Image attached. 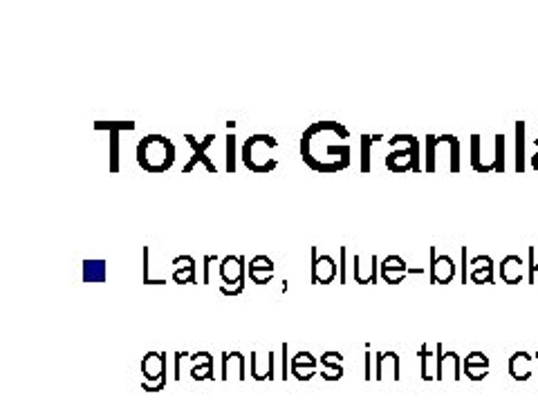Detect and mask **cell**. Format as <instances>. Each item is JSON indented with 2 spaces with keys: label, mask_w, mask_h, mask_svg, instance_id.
Returning <instances> with one entry per match:
<instances>
[{
  "label": "cell",
  "mask_w": 538,
  "mask_h": 403,
  "mask_svg": "<svg viewBox=\"0 0 538 403\" xmlns=\"http://www.w3.org/2000/svg\"><path fill=\"white\" fill-rule=\"evenodd\" d=\"M108 262L105 260H83V283H105Z\"/></svg>",
  "instance_id": "23"
},
{
  "label": "cell",
  "mask_w": 538,
  "mask_h": 403,
  "mask_svg": "<svg viewBox=\"0 0 538 403\" xmlns=\"http://www.w3.org/2000/svg\"><path fill=\"white\" fill-rule=\"evenodd\" d=\"M316 365H319V361L314 359V354L299 352L291 356V361H289V375L299 381H310L316 375Z\"/></svg>",
  "instance_id": "15"
},
{
  "label": "cell",
  "mask_w": 538,
  "mask_h": 403,
  "mask_svg": "<svg viewBox=\"0 0 538 403\" xmlns=\"http://www.w3.org/2000/svg\"><path fill=\"white\" fill-rule=\"evenodd\" d=\"M422 361V379L424 381H435V350H430L426 343L418 352Z\"/></svg>",
  "instance_id": "25"
},
{
  "label": "cell",
  "mask_w": 538,
  "mask_h": 403,
  "mask_svg": "<svg viewBox=\"0 0 538 403\" xmlns=\"http://www.w3.org/2000/svg\"><path fill=\"white\" fill-rule=\"evenodd\" d=\"M281 350H283V375H281V377L287 381V375H289V372H287V343H283Z\"/></svg>",
  "instance_id": "39"
},
{
  "label": "cell",
  "mask_w": 538,
  "mask_h": 403,
  "mask_svg": "<svg viewBox=\"0 0 538 403\" xmlns=\"http://www.w3.org/2000/svg\"><path fill=\"white\" fill-rule=\"evenodd\" d=\"M534 363H536V365H538V352H536V354H534Z\"/></svg>",
  "instance_id": "41"
},
{
  "label": "cell",
  "mask_w": 538,
  "mask_h": 403,
  "mask_svg": "<svg viewBox=\"0 0 538 403\" xmlns=\"http://www.w3.org/2000/svg\"><path fill=\"white\" fill-rule=\"evenodd\" d=\"M525 267H527L525 260H522L518 253H509V256L502 258L500 267H498V273L502 278V283H507V285H520L527 278Z\"/></svg>",
  "instance_id": "14"
},
{
  "label": "cell",
  "mask_w": 538,
  "mask_h": 403,
  "mask_svg": "<svg viewBox=\"0 0 538 403\" xmlns=\"http://www.w3.org/2000/svg\"><path fill=\"white\" fill-rule=\"evenodd\" d=\"M319 375L326 379V381H339L341 377H343V365H336V367H332V365H321V372Z\"/></svg>",
  "instance_id": "34"
},
{
  "label": "cell",
  "mask_w": 538,
  "mask_h": 403,
  "mask_svg": "<svg viewBox=\"0 0 538 403\" xmlns=\"http://www.w3.org/2000/svg\"><path fill=\"white\" fill-rule=\"evenodd\" d=\"M205 262V273H202V285H211V271H213V265L215 262H220L218 256H205L202 258Z\"/></svg>",
  "instance_id": "36"
},
{
  "label": "cell",
  "mask_w": 538,
  "mask_h": 403,
  "mask_svg": "<svg viewBox=\"0 0 538 403\" xmlns=\"http://www.w3.org/2000/svg\"><path fill=\"white\" fill-rule=\"evenodd\" d=\"M252 379L254 381H271V379H276V375H274V352H269L267 354V367L265 370H260L258 367V352H252Z\"/></svg>",
  "instance_id": "26"
},
{
  "label": "cell",
  "mask_w": 538,
  "mask_h": 403,
  "mask_svg": "<svg viewBox=\"0 0 538 403\" xmlns=\"http://www.w3.org/2000/svg\"><path fill=\"white\" fill-rule=\"evenodd\" d=\"M137 164L150 175H162L175 164V144L164 135H146L137 144Z\"/></svg>",
  "instance_id": "2"
},
{
  "label": "cell",
  "mask_w": 538,
  "mask_h": 403,
  "mask_svg": "<svg viewBox=\"0 0 538 403\" xmlns=\"http://www.w3.org/2000/svg\"><path fill=\"white\" fill-rule=\"evenodd\" d=\"M534 367V354L527 352H516L509 356V363H507V370H509V377L518 383H525L532 379V370Z\"/></svg>",
  "instance_id": "16"
},
{
  "label": "cell",
  "mask_w": 538,
  "mask_h": 403,
  "mask_svg": "<svg viewBox=\"0 0 538 403\" xmlns=\"http://www.w3.org/2000/svg\"><path fill=\"white\" fill-rule=\"evenodd\" d=\"M375 379L377 381H383V379L399 381V379H402V375H399V354H395V352H381V354H377Z\"/></svg>",
  "instance_id": "18"
},
{
  "label": "cell",
  "mask_w": 538,
  "mask_h": 403,
  "mask_svg": "<svg viewBox=\"0 0 538 403\" xmlns=\"http://www.w3.org/2000/svg\"><path fill=\"white\" fill-rule=\"evenodd\" d=\"M142 390L146 392H160L166 385V354L148 352L142 361Z\"/></svg>",
  "instance_id": "6"
},
{
  "label": "cell",
  "mask_w": 538,
  "mask_h": 403,
  "mask_svg": "<svg viewBox=\"0 0 538 403\" xmlns=\"http://www.w3.org/2000/svg\"><path fill=\"white\" fill-rule=\"evenodd\" d=\"M171 265H175L173 283L177 285H195V258L193 256H177Z\"/></svg>",
  "instance_id": "21"
},
{
  "label": "cell",
  "mask_w": 538,
  "mask_h": 403,
  "mask_svg": "<svg viewBox=\"0 0 538 403\" xmlns=\"http://www.w3.org/2000/svg\"><path fill=\"white\" fill-rule=\"evenodd\" d=\"M346 256H348V249H346V246H341V271H339L341 285L346 283Z\"/></svg>",
  "instance_id": "38"
},
{
  "label": "cell",
  "mask_w": 538,
  "mask_h": 403,
  "mask_svg": "<svg viewBox=\"0 0 538 403\" xmlns=\"http://www.w3.org/2000/svg\"><path fill=\"white\" fill-rule=\"evenodd\" d=\"M462 365H482V367H489V356L485 352H471L467 354L462 359Z\"/></svg>",
  "instance_id": "33"
},
{
  "label": "cell",
  "mask_w": 538,
  "mask_h": 403,
  "mask_svg": "<svg viewBox=\"0 0 538 403\" xmlns=\"http://www.w3.org/2000/svg\"><path fill=\"white\" fill-rule=\"evenodd\" d=\"M319 363H321V365H332V367L343 365V354H341V352H326V354L321 356Z\"/></svg>",
  "instance_id": "35"
},
{
  "label": "cell",
  "mask_w": 538,
  "mask_h": 403,
  "mask_svg": "<svg viewBox=\"0 0 538 403\" xmlns=\"http://www.w3.org/2000/svg\"><path fill=\"white\" fill-rule=\"evenodd\" d=\"M95 130H108L110 135V173H119V132L135 130V121H97Z\"/></svg>",
  "instance_id": "12"
},
{
  "label": "cell",
  "mask_w": 538,
  "mask_h": 403,
  "mask_svg": "<svg viewBox=\"0 0 538 403\" xmlns=\"http://www.w3.org/2000/svg\"><path fill=\"white\" fill-rule=\"evenodd\" d=\"M534 146L538 148V137L534 139ZM532 168H534V170H538V150H536V155H532Z\"/></svg>",
  "instance_id": "40"
},
{
  "label": "cell",
  "mask_w": 538,
  "mask_h": 403,
  "mask_svg": "<svg viewBox=\"0 0 538 403\" xmlns=\"http://www.w3.org/2000/svg\"><path fill=\"white\" fill-rule=\"evenodd\" d=\"M451 377L453 381L462 379V359L457 352L447 350L442 343L435 345V381H444Z\"/></svg>",
  "instance_id": "9"
},
{
  "label": "cell",
  "mask_w": 538,
  "mask_h": 403,
  "mask_svg": "<svg viewBox=\"0 0 538 403\" xmlns=\"http://www.w3.org/2000/svg\"><path fill=\"white\" fill-rule=\"evenodd\" d=\"M373 359H375V354H373L371 350H368V352L363 354V379H366V381H373V379H375Z\"/></svg>",
  "instance_id": "37"
},
{
  "label": "cell",
  "mask_w": 538,
  "mask_h": 403,
  "mask_svg": "<svg viewBox=\"0 0 538 403\" xmlns=\"http://www.w3.org/2000/svg\"><path fill=\"white\" fill-rule=\"evenodd\" d=\"M184 139H187V144L193 148V157L189 159V164H187V166L182 168V173H184V175H189L197 164H202V166L209 170V173L218 175V166H215V162H213V159L209 157V155H207V150H209V148H211V144L215 142V132H209V135L202 139V142H197V139H195L191 132L184 135Z\"/></svg>",
  "instance_id": "7"
},
{
  "label": "cell",
  "mask_w": 538,
  "mask_h": 403,
  "mask_svg": "<svg viewBox=\"0 0 538 403\" xmlns=\"http://www.w3.org/2000/svg\"><path fill=\"white\" fill-rule=\"evenodd\" d=\"M191 379L193 381H211V379H215V375H213V361L193 365L191 367Z\"/></svg>",
  "instance_id": "28"
},
{
  "label": "cell",
  "mask_w": 538,
  "mask_h": 403,
  "mask_svg": "<svg viewBox=\"0 0 538 403\" xmlns=\"http://www.w3.org/2000/svg\"><path fill=\"white\" fill-rule=\"evenodd\" d=\"M455 278V262L451 256H438L435 246H430V283L449 285Z\"/></svg>",
  "instance_id": "13"
},
{
  "label": "cell",
  "mask_w": 538,
  "mask_h": 403,
  "mask_svg": "<svg viewBox=\"0 0 538 403\" xmlns=\"http://www.w3.org/2000/svg\"><path fill=\"white\" fill-rule=\"evenodd\" d=\"M312 262V285H332L339 278V265L328 253H319L316 246H310Z\"/></svg>",
  "instance_id": "8"
},
{
  "label": "cell",
  "mask_w": 538,
  "mask_h": 403,
  "mask_svg": "<svg viewBox=\"0 0 538 403\" xmlns=\"http://www.w3.org/2000/svg\"><path fill=\"white\" fill-rule=\"evenodd\" d=\"M350 132L339 121H316L301 137V159L316 173L332 175L350 166Z\"/></svg>",
  "instance_id": "1"
},
{
  "label": "cell",
  "mask_w": 538,
  "mask_h": 403,
  "mask_svg": "<svg viewBox=\"0 0 538 403\" xmlns=\"http://www.w3.org/2000/svg\"><path fill=\"white\" fill-rule=\"evenodd\" d=\"M514 130H516V164H514V170L516 173H525V168H527V164H525V159H527V155H525V130H527V123L525 121H516V126H514Z\"/></svg>",
  "instance_id": "22"
},
{
  "label": "cell",
  "mask_w": 538,
  "mask_h": 403,
  "mask_svg": "<svg viewBox=\"0 0 538 403\" xmlns=\"http://www.w3.org/2000/svg\"><path fill=\"white\" fill-rule=\"evenodd\" d=\"M224 142H227V148H224V152H227V157H224V170L229 175H236V135L229 130L227 132V137H224Z\"/></svg>",
  "instance_id": "27"
},
{
  "label": "cell",
  "mask_w": 538,
  "mask_h": 403,
  "mask_svg": "<svg viewBox=\"0 0 538 403\" xmlns=\"http://www.w3.org/2000/svg\"><path fill=\"white\" fill-rule=\"evenodd\" d=\"M379 139H383L381 135H361L359 139V150H361V157H359V170L361 173H371L373 166H371V148L373 144H377Z\"/></svg>",
  "instance_id": "24"
},
{
  "label": "cell",
  "mask_w": 538,
  "mask_h": 403,
  "mask_svg": "<svg viewBox=\"0 0 538 403\" xmlns=\"http://www.w3.org/2000/svg\"><path fill=\"white\" fill-rule=\"evenodd\" d=\"M536 276H538V262H536V249L534 246H527V285L536 283Z\"/></svg>",
  "instance_id": "30"
},
{
  "label": "cell",
  "mask_w": 538,
  "mask_h": 403,
  "mask_svg": "<svg viewBox=\"0 0 538 403\" xmlns=\"http://www.w3.org/2000/svg\"><path fill=\"white\" fill-rule=\"evenodd\" d=\"M408 273H418L420 276V273H424V269H420V267L418 269H410L402 256H386V258L379 262V276L383 278V283H388V285L404 283V278Z\"/></svg>",
  "instance_id": "10"
},
{
  "label": "cell",
  "mask_w": 538,
  "mask_h": 403,
  "mask_svg": "<svg viewBox=\"0 0 538 403\" xmlns=\"http://www.w3.org/2000/svg\"><path fill=\"white\" fill-rule=\"evenodd\" d=\"M148 258H150V249L148 246H144V285H166V281L164 278H150V273H148V269H150V262H148Z\"/></svg>",
  "instance_id": "32"
},
{
  "label": "cell",
  "mask_w": 538,
  "mask_h": 403,
  "mask_svg": "<svg viewBox=\"0 0 538 403\" xmlns=\"http://www.w3.org/2000/svg\"><path fill=\"white\" fill-rule=\"evenodd\" d=\"M462 375H467V379L471 381H482L489 377V367L482 365H462Z\"/></svg>",
  "instance_id": "31"
},
{
  "label": "cell",
  "mask_w": 538,
  "mask_h": 403,
  "mask_svg": "<svg viewBox=\"0 0 538 403\" xmlns=\"http://www.w3.org/2000/svg\"><path fill=\"white\" fill-rule=\"evenodd\" d=\"M279 148V142L271 135H252L247 142L242 144V164L247 166L252 173L265 175L279 166V159L269 157V150Z\"/></svg>",
  "instance_id": "4"
},
{
  "label": "cell",
  "mask_w": 538,
  "mask_h": 403,
  "mask_svg": "<svg viewBox=\"0 0 538 403\" xmlns=\"http://www.w3.org/2000/svg\"><path fill=\"white\" fill-rule=\"evenodd\" d=\"M471 168L475 170V173H489V170H496V148H494V157L485 159L480 135H471Z\"/></svg>",
  "instance_id": "20"
},
{
  "label": "cell",
  "mask_w": 538,
  "mask_h": 403,
  "mask_svg": "<svg viewBox=\"0 0 538 403\" xmlns=\"http://www.w3.org/2000/svg\"><path fill=\"white\" fill-rule=\"evenodd\" d=\"M494 148H496V170L494 173L502 175L505 173V135H500V132L494 135Z\"/></svg>",
  "instance_id": "29"
},
{
  "label": "cell",
  "mask_w": 538,
  "mask_h": 403,
  "mask_svg": "<svg viewBox=\"0 0 538 403\" xmlns=\"http://www.w3.org/2000/svg\"><path fill=\"white\" fill-rule=\"evenodd\" d=\"M274 271H276L274 260L269 256H263V253L252 258V262L247 265V273L252 278V283H256V285H267L274 278Z\"/></svg>",
  "instance_id": "17"
},
{
  "label": "cell",
  "mask_w": 538,
  "mask_h": 403,
  "mask_svg": "<svg viewBox=\"0 0 538 403\" xmlns=\"http://www.w3.org/2000/svg\"><path fill=\"white\" fill-rule=\"evenodd\" d=\"M244 354L240 352H222V363H220V379L227 381L229 377H232V372H236L238 381H244L247 379V367H244Z\"/></svg>",
  "instance_id": "19"
},
{
  "label": "cell",
  "mask_w": 538,
  "mask_h": 403,
  "mask_svg": "<svg viewBox=\"0 0 538 403\" xmlns=\"http://www.w3.org/2000/svg\"><path fill=\"white\" fill-rule=\"evenodd\" d=\"M390 152L386 155V168L390 173H420L424 170L420 157V139L415 135H393L388 139Z\"/></svg>",
  "instance_id": "3"
},
{
  "label": "cell",
  "mask_w": 538,
  "mask_h": 403,
  "mask_svg": "<svg viewBox=\"0 0 538 403\" xmlns=\"http://www.w3.org/2000/svg\"><path fill=\"white\" fill-rule=\"evenodd\" d=\"M467 278L473 285H494L496 281V267L494 260L487 253H478L469 260V269H467Z\"/></svg>",
  "instance_id": "11"
},
{
  "label": "cell",
  "mask_w": 538,
  "mask_h": 403,
  "mask_svg": "<svg viewBox=\"0 0 538 403\" xmlns=\"http://www.w3.org/2000/svg\"><path fill=\"white\" fill-rule=\"evenodd\" d=\"M218 273L222 278V287H220L222 296H240V293H244L247 260L242 256H224L218 265Z\"/></svg>",
  "instance_id": "5"
}]
</instances>
